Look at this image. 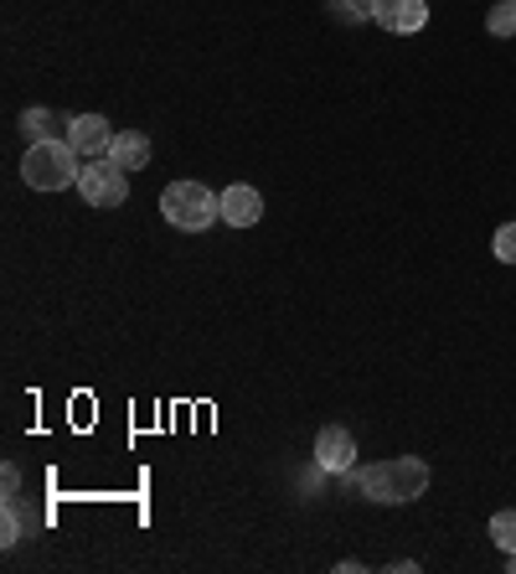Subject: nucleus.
Wrapping results in <instances>:
<instances>
[{
    "label": "nucleus",
    "mask_w": 516,
    "mask_h": 574,
    "mask_svg": "<svg viewBox=\"0 0 516 574\" xmlns=\"http://www.w3.org/2000/svg\"><path fill=\"white\" fill-rule=\"evenodd\" d=\"M490 249H496V259H502V264H516V223H502V228H496Z\"/></svg>",
    "instance_id": "2eb2a0df"
},
{
    "label": "nucleus",
    "mask_w": 516,
    "mask_h": 574,
    "mask_svg": "<svg viewBox=\"0 0 516 574\" xmlns=\"http://www.w3.org/2000/svg\"><path fill=\"white\" fill-rule=\"evenodd\" d=\"M0 492H6V497H21V471H16L11 461L0 466Z\"/></svg>",
    "instance_id": "dca6fc26"
},
{
    "label": "nucleus",
    "mask_w": 516,
    "mask_h": 574,
    "mask_svg": "<svg viewBox=\"0 0 516 574\" xmlns=\"http://www.w3.org/2000/svg\"><path fill=\"white\" fill-rule=\"evenodd\" d=\"M52 130H58L52 109H27V114H21V135H27V140H58Z\"/></svg>",
    "instance_id": "9b49d317"
},
{
    "label": "nucleus",
    "mask_w": 516,
    "mask_h": 574,
    "mask_svg": "<svg viewBox=\"0 0 516 574\" xmlns=\"http://www.w3.org/2000/svg\"><path fill=\"white\" fill-rule=\"evenodd\" d=\"M78 192H83L89 208H124V197H130V171L114 167V161L103 155V161L78 171Z\"/></svg>",
    "instance_id": "20e7f679"
},
{
    "label": "nucleus",
    "mask_w": 516,
    "mask_h": 574,
    "mask_svg": "<svg viewBox=\"0 0 516 574\" xmlns=\"http://www.w3.org/2000/svg\"><path fill=\"white\" fill-rule=\"evenodd\" d=\"M506 570H512V574H516V548H512V554H506Z\"/></svg>",
    "instance_id": "f3484780"
},
{
    "label": "nucleus",
    "mask_w": 516,
    "mask_h": 574,
    "mask_svg": "<svg viewBox=\"0 0 516 574\" xmlns=\"http://www.w3.org/2000/svg\"><path fill=\"white\" fill-rule=\"evenodd\" d=\"M150 135L145 130H119L114 135V145H109V161L114 167H124V171H140V167H150Z\"/></svg>",
    "instance_id": "1a4fd4ad"
},
{
    "label": "nucleus",
    "mask_w": 516,
    "mask_h": 574,
    "mask_svg": "<svg viewBox=\"0 0 516 574\" xmlns=\"http://www.w3.org/2000/svg\"><path fill=\"white\" fill-rule=\"evenodd\" d=\"M325 11L336 16V21H372L377 0H325Z\"/></svg>",
    "instance_id": "f8f14e48"
},
{
    "label": "nucleus",
    "mask_w": 516,
    "mask_h": 574,
    "mask_svg": "<svg viewBox=\"0 0 516 574\" xmlns=\"http://www.w3.org/2000/svg\"><path fill=\"white\" fill-rule=\"evenodd\" d=\"M486 31L490 37H516V0H496V6H490Z\"/></svg>",
    "instance_id": "ddd939ff"
},
{
    "label": "nucleus",
    "mask_w": 516,
    "mask_h": 574,
    "mask_svg": "<svg viewBox=\"0 0 516 574\" xmlns=\"http://www.w3.org/2000/svg\"><path fill=\"white\" fill-rule=\"evenodd\" d=\"M161 212L165 223L181 228V233H206L222 218V197L202 182H171L161 192Z\"/></svg>",
    "instance_id": "7ed1b4c3"
},
{
    "label": "nucleus",
    "mask_w": 516,
    "mask_h": 574,
    "mask_svg": "<svg viewBox=\"0 0 516 574\" xmlns=\"http://www.w3.org/2000/svg\"><path fill=\"white\" fill-rule=\"evenodd\" d=\"M490 544L506 548V554L516 548V507H502V513L490 517Z\"/></svg>",
    "instance_id": "4468645a"
},
{
    "label": "nucleus",
    "mask_w": 516,
    "mask_h": 574,
    "mask_svg": "<svg viewBox=\"0 0 516 574\" xmlns=\"http://www.w3.org/2000/svg\"><path fill=\"white\" fill-rule=\"evenodd\" d=\"M21 533H27V507H21V497H6V517H0V544H21Z\"/></svg>",
    "instance_id": "9d476101"
},
{
    "label": "nucleus",
    "mask_w": 516,
    "mask_h": 574,
    "mask_svg": "<svg viewBox=\"0 0 516 574\" xmlns=\"http://www.w3.org/2000/svg\"><path fill=\"white\" fill-rule=\"evenodd\" d=\"M315 466L336 471V476H352L356 471V440L346 424H325L321 435H315Z\"/></svg>",
    "instance_id": "39448f33"
},
{
    "label": "nucleus",
    "mask_w": 516,
    "mask_h": 574,
    "mask_svg": "<svg viewBox=\"0 0 516 574\" xmlns=\"http://www.w3.org/2000/svg\"><path fill=\"white\" fill-rule=\"evenodd\" d=\"M367 502H383V507H403V502H418L428 492V466L418 455H393V461H372L352 476Z\"/></svg>",
    "instance_id": "f257e3e1"
},
{
    "label": "nucleus",
    "mask_w": 516,
    "mask_h": 574,
    "mask_svg": "<svg viewBox=\"0 0 516 574\" xmlns=\"http://www.w3.org/2000/svg\"><path fill=\"white\" fill-rule=\"evenodd\" d=\"M78 151L73 140L58 135V140H31L27 155H21V177H27L31 192H68L78 187Z\"/></svg>",
    "instance_id": "f03ea898"
},
{
    "label": "nucleus",
    "mask_w": 516,
    "mask_h": 574,
    "mask_svg": "<svg viewBox=\"0 0 516 574\" xmlns=\"http://www.w3.org/2000/svg\"><path fill=\"white\" fill-rule=\"evenodd\" d=\"M222 197V223L233 228H253L259 218H264V197H259V187H227Z\"/></svg>",
    "instance_id": "6e6552de"
},
{
    "label": "nucleus",
    "mask_w": 516,
    "mask_h": 574,
    "mask_svg": "<svg viewBox=\"0 0 516 574\" xmlns=\"http://www.w3.org/2000/svg\"><path fill=\"white\" fill-rule=\"evenodd\" d=\"M383 31L393 37H413V31L428 27V6L424 0H377V16H372Z\"/></svg>",
    "instance_id": "423d86ee"
},
{
    "label": "nucleus",
    "mask_w": 516,
    "mask_h": 574,
    "mask_svg": "<svg viewBox=\"0 0 516 574\" xmlns=\"http://www.w3.org/2000/svg\"><path fill=\"white\" fill-rule=\"evenodd\" d=\"M68 140H73L78 155H109V145H114V130H109V120H103V114H78V120H68Z\"/></svg>",
    "instance_id": "0eeeda50"
}]
</instances>
